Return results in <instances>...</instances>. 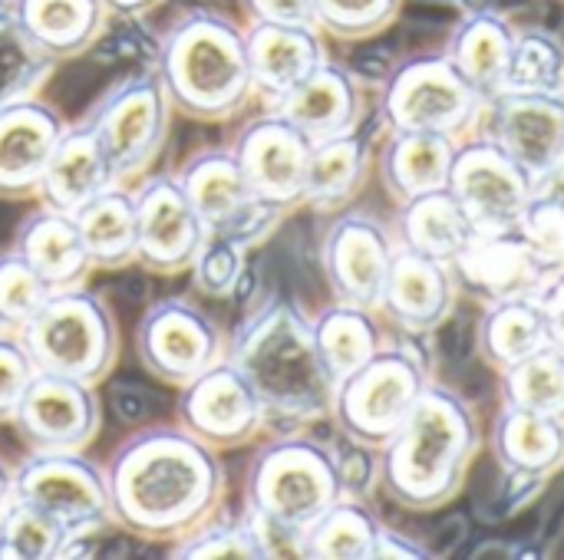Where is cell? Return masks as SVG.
I'll use <instances>...</instances> for the list:
<instances>
[{
	"label": "cell",
	"mask_w": 564,
	"mask_h": 560,
	"mask_svg": "<svg viewBox=\"0 0 564 560\" xmlns=\"http://www.w3.org/2000/svg\"><path fill=\"white\" fill-rule=\"evenodd\" d=\"M13 505V469L0 459V518Z\"/></svg>",
	"instance_id": "cell-51"
},
{
	"label": "cell",
	"mask_w": 564,
	"mask_h": 560,
	"mask_svg": "<svg viewBox=\"0 0 564 560\" xmlns=\"http://www.w3.org/2000/svg\"><path fill=\"white\" fill-rule=\"evenodd\" d=\"M456 297L459 287L446 261L426 257L400 244L377 314H383L406 337H426L449 320Z\"/></svg>",
	"instance_id": "cell-20"
},
{
	"label": "cell",
	"mask_w": 564,
	"mask_h": 560,
	"mask_svg": "<svg viewBox=\"0 0 564 560\" xmlns=\"http://www.w3.org/2000/svg\"><path fill=\"white\" fill-rule=\"evenodd\" d=\"M446 188L456 195L479 234H509L525 215L535 178L486 135L459 145Z\"/></svg>",
	"instance_id": "cell-11"
},
{
	"label": "cell",
	"mask_w": 564,
	"mask_h": 560,
	"mask_svg": "<svg viewBox=\"0 0 564 560\" xmlns=\"http://www.w3.org/2000/svg\"><path fill=\"white\" fill-rule=\"evenodd\" d=\"M476 234L479 231L473 228L469 215L463 211V205L449 188L420 195L400 205L397 215V244L446 264H453Z\"/></svg>",
	"instance_id": "cell-30"
},
{
	"label": "cell",
	"mask_w": 564,
	"mask_h": 560,
	"mask_svg": "<svg viewBox=\"0 0 564 560\" xmlns=\"http://www.w3.org/2000/svg\"><path fill=\"white\" fill-rule=\"evenodd\" d=\"M476 452L479 422L469 403L430 383L406 422L380 449L377 479L400 508L436 512L459 495Z\"/></svg>",
	"instance_id": "cell-2"
},
{
	"label": "cell",
	"mask_w": 564,
	"mask_h": 560,
	"mask_svg": "<svg viewBox=\"0 0 564 560\" xmlns=\"http://www.w3.org/2000/svg\"><path fill=\"white\" fill-rule=\"evenodd\" d=\"M380 558H426V551H420V545H413L410 538L390 531V528H380V538H377V551H373V560Z\"/></svg>",
	"instance_id": "cell-49"
},
{
	"label": "cell",
	"mask_w": 564,
	"mask_h": 560,
	"mask_svg": "<svg viewBox=\"0 0 564 560\" xmlns=\"http://www.w3.org/2000/svg\"><path fill=\"white\" fill-rule=\"evenodd\" d=\"M539 304H542V314H545V323H549L552 343H555V347L564 353V271L552 277V284L542 290Z\"/></svg>",
	"instance_id": "cell-48"
},
{
	"label": "cell",
	"mask_w": 564,
	"mask_h": 560,
	"mask_svg": "<svg viewBox=\"0 0 564 560\" xmlns=\"http://www.w3.org/2000/svg\"><path fill=\"white\" fill-rule=\"evenodd\" d=\"M496 139L532 178L564 165V96L506 89L486 102Z\"/></svg>",
	"instance_id": "cell-19"
},
{
	"label": "cell",
	"mask_w": 564,
	"mask_h": 560,
	"mask_svg": "<svg viewBox=\"0 0 564 560\" xmlns=\"http://www.w3.org/2000/svg\"><path fill=\"white\" fill-rule=\"evenodd\" d=\"M549 343H552V333H549L539 297L486 307V317L479 327V350L486 363L496 366L499 373L539 353Z\"/></svg>",
	"instance_id": "cell-36"
},
{
	"label": "cell",
	"mask_w": 564,
	"mask_h": 560,
	"mask_svg": "<svg viewBox=\"0 0 564 560\" xmlns=\"http://www.w3.org/2000/svg\"><path fill=\"white\" fill-rule=\"evenodd\" d=\"M83 122L102 145L119 182H129L145 175L165 149L172 129V102L155 69L132 73L106 89Z\"/></svg>",
	"instance_id": "cell-9"
},
{
	"label": "cell",
	"mask_w": 564,
	"mask_h": 560,
	"mask_svg": "<svg viewBox=\"0 0 564 560\" xmlns=\"http://www.w3.org/2000/svg\"><path fill=\"white\" fill-rule=\"evenodd\" d=\"M13 426L30 452H83L102 429L96 386L36 373L13 416Z\"/></svg>",
	"instance_id": "cell-15"
},
{
	"label": "cell",
	"mask_w": 564,
	"mask_h": 560,
	"mask_svg": "<svg viewBox=\"0 0 564 560\" xmlns=\"http://www.w3.org/2000/svg\"><path fill=\"white\" fill-rule=\"evenodd\" d=\"M397 238L364 211H344L330 221L321 244V267L337 304L380 310Z\"/></svg>",
	"instance_id": "cell-14"
},
{
	"label": "cell",
	"mask_w": 564,
	"mask_h": 560,
	"mask_svg": "<svg viewBox=\"0 0 564 560\" xmlns=\"http://www.w3.org/2000/svg\"><path fill=\"white\" fill-rule=\"evenodd\" d=\"M135 231H139L135 264H142L152 274L188 271L202 241L208 238V224L195 211L178 175H152L139 185Z\"/></svg>",
	"instance_id": "cell-16"
},
{
	"label": "cell",
	"mask_w": 564,
	"mask_h": 560,
	"mask_svg": "<svg viewBox=\"0 0 564 560\" xmlns=\"http://www.w3.org/2000/svg\"><path fill=\"white\" fill-rule=\"evenodd\" d=\"M135 353L155 380L178 389L228 356L218 323L182 297L155 300L142 314L135 330Z\"/></svg>",
	"instance_id": "cell-12"
},
{
	"label": "cell",
	"mask_w": 564,
	"mask_h": 560,
	"mask_svg": "<svg viewBox=\"0 0 564 560\" xmlns=\"http://www.w3.org/2000/svg\"><path fill=\"white\" fill-rule=\"evenodd\" d=\"M311 330H314L317 353H321L334 386L387 347L377 310L354 307V304L334 300L327 310H321L311 320Z\"/></svg>",
	"instance_id": "cell-34"
},
{
	"label": "cell",
	"mask_w": 564,
	"mask_h": 560,
	"mask_svg": "<svg viewBox=\"0 0 564 560\" xmlns=\"http://www.w3.org/2000/svg\"><path fill=\"white\" fill-rule=\"evenodd\" d=\"M271 109L284 116L291 125H297L311 142H321L357 132L364 116V92L347 66L324 59L291 92L271 102Z\"/></svg>",
	"instance_id": "cell-22"
},
{
	"label": "cell",
	"mask_w": 564,
	"mask_h": 560,
	"mask_svg": "<svg viewBox=\"0 0 564 560\" xmlns=\"http://www.w3.org/2000/svg\"><path fill=\"white\" fill-rule=\"evenodd\" d=\"M53 66L56 63L26 40L10 7L0 10V109L40 96V89L53 76Z\"/></svg>",
	"instance_id": "cell-40"
},
{
	"label": "cell",
	"mask_w": 564,
	"mask_h": 560,
	"mask_svg": "<svg viewBox=\"0 0 564 560\" xmlns=\"http://www.w3.org/2000/svg\"><path fill=\"white\" fill-rule=\"evenodd\" d=\"M380 528L383 525L364 502L344 495L294 541V554L307 560H373Z\"/></svg>",
	"instance_id": "cell-35"
},
{
	"label": "cell",
	"mask_w": 564,
	"mask_h": 560,
	"mask_svg": "<svg viewBox=\"0 0 564 560\" xmlns=\"http://www.w3.org/2000/svg\"><path fill=\"white\" fill-rule=\"evenodd\" d=\"M112 525L145 541H178L215 518L225 495L218 449L182 426L129 436L106 465Z\"/></svg>",
	"instance_id": "cell-1"
},
{
	"label": "cell",
	"mask_w": 564,
	"mask_h": 560,
	"mask_svg": "<svg viewBox=\"0 0 564 560\" xmlns=\"http://www.w3.org/2000/svg\"><path fill=\"white\" fill-rule=\"evenodd\" d=\"M178 182L192 198L195 211L202 215V221L208 224V231L225 228L245 205L258 198L245 178L235 149H202L185 162Z\"/></svg>",
	"instance_id": "cell-31"
},
{
	"label": "cell",
	"mask_w": 564,
	"mask_h": 560,
	"mask_svg": "<svg viewBox=\"0 0 564 560\" xmlns=\"http://www.w3.org/2000/svg\"><path fill=\"white\" fill-rule=\"evenodd\" d=\"M430 370L410 347H383L334 386L330 419L350 446L380 452L430 386Z\"/></svg>",
	"instance_id": "cell-7"
},
{
	"label": "cell",
	"mask_w": 564,
	"mask_h": 560,
	"mask_svg": "<svg viewBox=\"0 0 564 560\" xmlns=\"http://www.w3.org/2000/svg\"><path fill=\"white\" fill-rule=\"evenodd\" d=\"M40 373L99 386L119 356V327L102 297L86 287L56 290L20 333Z\"/></svg>",
	"instance_id": "cell-6"
},
{
	"label": "cell",
	"mask_w": 564,
	"mask_h": 560,
	"mask_svg": "<svg viewBox=\"0 0 564 560\" xmlns=\"http://www.w3.org/2000/svg\"><path fill=\"white\" fill-rule=\"evenodd\" d=\"M36 373L40 370L20 333H0V422H13Z\"/></svg>",
	"instance_id": "cell-46"
},
{
	"label": "cell",
	"mask_w": 564,
	"mask_h": 560,
	"mask_svg": "<svg viewBox=\"0 0 564 560\" xmlns=\"http://www.w3.org/2000/svg\"><path fill=\"white\" fill-rule=\"evenodd\" d=\"M529 248L555 271H564V165L535 178L525 215L516 228Z\"/></svg>",
	"instance_id": "cell-41"
},
{
	"label": "cell",
	"mask_w": 564,
	"mask_h": 560,
	"mask_svg": "<svg viewBox=\"0 0 564 560\" xmlns=\"http://www.w3.org/2000/svg\"><path fill=\"white\" fill-rule=\"evenodd\" d=\"M486 102L446 59L423 53L400 63L380 96V116L390 132H440L459 139L479 122Z\"/></svg>",
	"instance_id": "cell-8"
},
{
	"label": "cell",
	"mask_w": 564,
	"mask_h": 560,
	"mask_svg": "<svg viewBox=\"0 0 564 560\" xmlns=\"http://www.w3.org/2000/svg\"><path fill=\"white\" fill-rule=\"evenodd\" d=\"M403 0H314L317 26L321 33H330L337 40H367L383 33Z\"/></svg>",
	"instance_id": "cell-44"
},
{
	"label": "cell",
	"mask_w": 564,
	"mask_h": 560,
	"mask_svg": "<svg viewBox=\"0 0 564 560\" xmlns=\"http://www.w3.org/2000/svg\"><path fill=\"white\" fill-rule=\"evenodd\" d=\"M13 251L46 281V287L56 290H73L83 287L93 261L83 244L76 215L56 211V208H36L17 234Z\"/></svg>",
	"instance_id": "cell-27"
},
{
	"label": "cell",
	"mask_w": 564,
	"mask_h": 560,
	"mask_svg": "<svg viewBox=\"0 0 564 560\" xmlns=\"http://www.w3.org/2000/svg\"><path fill=\"white\" fill-rule=\"evenodd\" d=\"M489 446L509 479L542 482L564 469V419L506 403Z\"/></svg>",
	"instance_id": "cell-24"
},
{
	"label": "cell",
	"mask_w": 564,
	"mask_h": 560,
	"mask_svg": "<svg viewBox=\"0 0 564 560\" xmlns=\"http://www.w3.org/2000/svg\"><path fill=\"white\" fill-rule=\"evenodd\" d=\"M248 66L254 96L278 102L291 92L304 76H311L324 59V33L321 26H297V23H248Z\"/></svg>",
	"instance_id": "cell-23"
},
{
	"label": "cell",
	"mask_w": 564,
	"mask_h": 560,
	"mask_svg": "<svg viewBox=\"0 0 564 560\" xmlns=\"http://www.w3.org/2000/svg\"><path fill=\"white\" fill-rule=\"evenodd\" d=\"M116 182H119V175H116L112 162L106 158L102 145L96 142L89 125L79 122V125H69L63 132V139L56 142V149L46 162V172L40 178L36 198L46 208L76 215L89 198H96L99 191H106Z\"/></svg>",
	"instance_id": "cell-25"
},
{
	"label": "cell",
	"mask_w": 564,
	"mask_h": 560,
	"mask_svg": "<svg viewBox=\"0 0 564 560\" xmlns=\"http://www.w3.org/2000/svg\"><path fill=\"white\" fill-rule=\"evenodd\" d=\"M76 224H79V234H83L93 267L119 271L135 261V254H139L135 191L122 188V182H116L106 191H99L96 198H89L76 211Z\"/></svg>",
	"instance_id": "cell-33"
},
{
	"label": "cell",
	"mask_w": 564,
	"mask_h": 560,
	"mask_svg": "<svg viewBox=\"0 0 564 560\" xmlns=\"http://www.w3.org/2000/svg\"><path fill=\"white\" fill-rule=\"evenodd\" d=\"M311 139L284 116L268 109L251 119L235 142V155L245 168L251 191L284 211L304 205V178L311 158Z\"/></svg>",
	"instance_id": "cell-18"
},
{
	"label": "cell",
	"mask_w": 564,
	"mask_h": 560,
	"mask_svg": "<svg viewBox=\"0 0 564 560\" xmlns=\"http://www.w3.org/2000/svg\"><path fill=\"white\" fill-rule=\"evenodd\" d=\"M69 122L40 96L0 109V198H36L46 162Z\"/></svg>",
	"instance_id": "cell-21"
},
{
	"label": "cell",
	"mask_w": 564,
	"mask_h": 560,
	"mask_svg": "<svg viewBox=\"0 0 564 560\" xmlns=\"http://www.w3.org/2000/svg\"><path fill=\"white\" fill-rule=\"evenodd\" d=\"M516 36L519 30L496 10H476L453 30L446 43V59L479 92L482 102H492L499 92L509 89Z\"/></svg>",
	"instance_id": "cell-26"
},
{
	"label": "cell",
	"mask_w": 564,
	"mask_h": 560,
	"mask_svg": "<svg viewBox=\"0 0 564 560\" xmlns=\"http://www.w3.org/2000/svg\"><path fill=\"white\" fill-rule=\"evenodd\" d=\"M172 558L261 560L274 558V541L251 515H245L241 521H215V518H208L202 528L178 538V548L172 551Z\"/></svg>",
	"instance_id": "cell-39"
},
{
	"label": "cell",
	"mask_w": 564,
	"mask_h": 560,
	"mask_svg": "<svg viewBox=\"0 0 564 560\" xmlns=\"http://www.w3.org/2000/svg\"><path fill=\"white\" fill-rule=\"evenodd\" d=\"M83 538H69V531L43 515L40 508L17 502L0 518V558L3 560H59L69 558V548Z\"/></svg>",
	"instance_id": "cell-38"
},
{
	"label": "cell",
	"mask_w": 564,
	"mask_h": 560,
	"mask_svg": "<svg viewBox=\"0 0 564 560\" xmlns=\"http://www.w3.org/2000/svg\"><path fill=\"white\" fill-rule=\"evenodd\" d=\"M268 422V406L248 373L231 360H218L202 376L182 386L178 426L212 449L254 442Z\"/></svg>",
	"instance_id": "cell-13"
},
{
	"label": "cell",
	"mask_w": 564,
	"mask_h": 560,
	"mask_svg": "<svg viewBox=\"0 0 564 560\" xmlns=\"http://www.w3.org/2000/svg\"><path fill=\"white\" fill-rule=\"evenodd\" d=\"M347 492L340 459L317 439L284 436L261 446L245 475L248 515L271 541H294Z\"/></svg>",
	"instance_id": "cell-5"
},
{
	"label": "cell",
	"mask_w": 564,
	"mask_h": 560,
	"mask_svg": "<svg viewBox=\"0 0 564 560\" xmlns=\"http://www.w3.org/2000/svg\"><path fill=\"white\" fill-rule=\"evenodd\" d=\"M245 254L248 251L238 248L231 238L208 231V238L202 241V248L188 267L195 277V287L208 297H228L245 274Z\"/></svg>",
	"instance_id": "cell-45"
},
{
	"label": "cell",
	"mask_w": 564,
	"mask_h": 560,
	"mask_svg": "<svg viewBox=\"0 0 564 560\" xmlns=\"http://www.w3.org/2000/svg\"><path fill=\"white\" fill-rule=\"evenodd\" d=\"M248 23H297L317 26L314 0H241Z\"/></svg>",
	"instance_id": "cell-47"
},
{
	"label": "cell",
	"mask_w": 564,
	"mask_h": 560,
	"mask_svg": "<svg viewBox=\"0 0 564 560\" xmlns=\"http://www.w3.org/2000/svg\"><path fill=\"white\" fill-rule=\"evenodd\" d=\"M509 89L564 96V40L549 30H519Z\"/></svg>",
	"instance_id": "cell-42"
},
{
	"label": "cell",
	"mask_w": 564,
	"mask_h": 560,
	"mask_svg": "<svg viewBox=\"0 0 564 560\" xmlns=\"http://www.w3.org/2000/svg\"><path fill=\"white\" fill-rule=\"evenodd\" d=\"M459 139L440 132H390L380 155V182L397 205L449 185Z\"/></svg>",
	"instance_id": "cell-29"
},
{
	"label": "cell",
	"mask_w": 564,
	"mask_h": 560,
	"mask_svg": "<svg viewBox=\"0 0 564 560\" xmlns=\"http://www.w3.org/2000/svg\"><path fill=\"white\" fill-rule=\"evenodd\" d=\"M370 172V145L360 132L321 139L311 145L304 205L314 211H337L357 198Z\"/></svg>",
	"instance_id": "cell-32"
},
{
	"label": "cell",
	"mask_w": 564,
	"mask_h": 560,
	"mask_svg": "<svg viewBox=\"0 0 564 560\" xmlns=\"http://www.w3.org/2000/svg\"><path fill=\"white\" fill-rule=\"evenodd\" d=\"M13 20L53 63L86 53L106 30L102 0H13Z\"/></svg>",
	"instance_id": "cell-28"
},
{
	"label": "cell",
	"mask_w": 564,
	"mask_h": 560,
	"mask_svg": "<svg viewBox=\"0 0 564 560\" xmlns=\"http://www.w3.org/2000/svg\"><path fill=\"white\" fill-rule=\"evenodd\" d=\"M155 76L175 112L225 122L254 96L245 26L218 10H192L159 43Z\"/></svg>",
	"instance_id": "cell-3"
},
{
	"label": "cell",
	"mask_w": 564,
	"mask_h": 560,
	"mask_svg": "<svg viewBox=\"0 0 564 560\" xmlns=\"http://www.w3.org/2000/svg\"><path fill=\"white\" fill-rule=\"evenodd\" d=\"M502 396L509 406L564 419V353L549 343L522 363L502 370Z\"/></svg>",
	"instance_id": "cell-37"
},
{
	"label": "cell",
	"mask_w": 564,
	"mask_h": 560,
	"mask_svg": "<svg viewBox=\"0 0 564 560\" xmlns=\"http://www.w3.org/2000/svg\"><path fill=\"white\" fill-rule=\"evenodd\" d=\"M50 294L46 281L17 251L0 254V333H23Z\"/></svg>",
	"instance_id": "cell-43"
},
{
	"label": "cell",
	"mask_w": 564,
	"mask_h": 560,
	"mask_svg": "<svg viewBox=\"0 0 564 560\" xmlns=\"http://www.w3.org/2000/svg\"><path fill=\"white\" fill-rule=\"evenodd\" d=\"M449 267L456 287L482 307H496L506 300H535L555 277V271L529 248L519 231L476 234Z\"/></svg>",
	"instance_id": "cell-17"
},
{
	"label": "cell",
	"mask_w": 564,
	"mask_h": 560,
	"mask_svg": "<svg viewBox=\"0 0 564 560\" xmlns=\"http://www.w3.org/2000/svg\"><path fill=\"white\" fill-rule=\"evenodd\" d=\"M13 498L59 521L69 538H93L112 525L106 469L83 452H30L13 469Z\"/></svg>",
	"instance_id": "cell-10"
},
{
	"label": "cell",
	"mask_w": 564,
	"mask_h": 560,
	"mask_svg": "<svg viewBox=\"0 0 564 560\" xmlns=\"http://www.w3.org/2000/svg\"><path fill=\"white\" fill-rule=\"evenodd\" d=\"M254 383L268 416L314 422L330 416L334 380L317 353L311 320L284 300H271L238 330L228 353Z\"/></svg>",
	"instance_id": "cell-4"
},
{
	"label": "cell",
	"mask_w": 564,
	"mask_h": 560,
	"mask_svg": "<svg viewBox=\"0 0 564 560\" xmlns=\"http://www.w3.org/2000/svg\"><path fill=\"white\" fill-rule=\"evenodd\" d=\"M102 7H106L109 17L135 20V17H145L149 10H155L159 0H102Z\"/></svg>",
	"instance_id": "cell-50"
}]
</instances>
